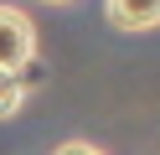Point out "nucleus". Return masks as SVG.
Here are the masks:
<instances>
[{
  "label": "nucleus",
  "instance_id": "f257e3e1",
  "mask_svg": "<svg viewBox=\"0 0 160 155\" xmlns=\"http://www.w3.org/2000/svg\"><path fill=\"white\" fill-rule=\"evenodd\" d=\"M36 47H42L36 21L26 16L21 5H5V0H0V67L26 72V67L36 62Z\"/></svg>",
  "mask_w": 160,
  "mask_h": 155
},
{
  "label": "nucleus",
  "instance_id": "f03ea898",
  "mask_svg": "<svg viewBox=\"0 0 160 155\" xmlns=\"http://www.w3.org/2000/svg\"><path fill=\"white\" fill-rule=\"evenodd\" d=\"M103 21L119 26V31H155L160 0H103Z\"/></svg>",
  "mask_w": 160,
  "mask_h": 155
},
{
  "label": "nucleus",
  "instance_id": "7ed1b4c3",
  "mask_svg": "<svg viewBox=\"0 0 160 155\" xmlns=\"http://www.w3.org/2000/svg\"><path fill=\"white\" fill-rule=\"evenodd\" d=\"M31 83H36V72H11V67H0V119H16V114L26 109Z\"/></svg>",
  "mask_w": 160,
  "mask_h": 155
},
{
  "label": "nucleus",
  "instance_id": "20e7f679",
  "mask_svg": "<svg viewBox=\"0 0 160 155\" xmlns=\"http://www.w3.org/2000/svg\"><path fill=\"white\" fill-rule=\"evenodd\" d=\"M52 155H103V150H98V145H88V140H62Z\"/></svg>",
  "mask_w": 160,
  "mask_h": 155
},
{
  "label": "nucleus",
  "instance_id": "39448f33",
  "mask_svg": "<svg viewBox=\"0 0 160 155\" xmlns=\"http://www.w3.org/2000/svg\"><path fill=\"white\" fill-rule=\"evenodd\" d=\"M47 5H72V0H47Z\"/></svg>",
  "mask_w": 160,
  "mask_h": 155
}]
</instances>
